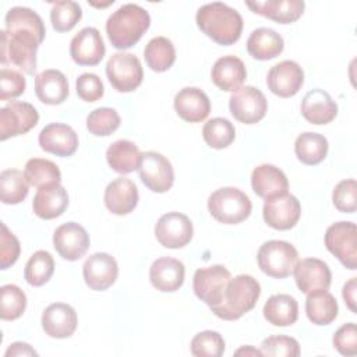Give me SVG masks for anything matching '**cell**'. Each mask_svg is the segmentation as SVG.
I'll return each instance as SVG.
<instances>
[{
	"label": "cell",
	"instance_id": "cell-37",
	"mask_svg": "<svg viewBox=\"0 0 357 357\" xmlns=\"http://www.w3.org/2000/svg\"><path fill=\"white\" fill-rule=\"evenodd\" d=\"M24 174L28 184L36 188L60 184L61 181V173L59 166L54 162L42 158L29 159L25 163Z\"/></svg>",
	"mask_w": 357,
	"mask_h": 357
},
{
	"label": "cell",
	"instance_id": "cell-51",
	"mask_svg": "<svg viewBox=\"0 0 357 357\" xmlns=\"http://www.w3.org/2000/svg\"><path fill=\"white\" fill-rule=\"evenodd\" d=\"M356 279L357 278H350L344 286H343V290H342V296H343V300L346 303V305L350 308L351 312H357V308H356V289H357V284H356Z\"/></svg>",
	"mask_w": 357,
	"mask_h": 357
},
{
	"label": "cell",
	"instance_id": "cell-3",
	"mask_svg": "<svg viewBox=\"0 0 357 357\" xmlns=\"http://www.w3.org/2000/svg\"><path fill=\"white\" fill-rule=\"evenodd\" d=\"M151 25L149 13L138 4L119 7L106 21V33L113 47L124 50L134 46Z\"/></svg>",
	"mask_w": 357,
	"mask_h": 357
},
{
	"label": "cell",
	"instance_id": "cell-24",
	"mask_svg": "<svg viewBox=\"0 0 357 357\" xmlns=\"http://www.w3.org/2000/svg\"><path fill=\"white\" fill-rule=\"evenodd\" d=\"M138 198L135 183L127 177H119L109 183L103 197L106 208L119 216L132 212L138 204Z\"/></svg>",
	"mask_w": 357,
	"mask_h": 357
},
{
	"label": "cell",
	"instance_id": "cell-44",
	"mask_svg": "<svg viewBox=\"0 0 357 357\" xmlns=\"http://www.w3.org/2000/svg\"><path fill=\"white\" fill-rule=\"evenodd\" d=\"M191 354L197 357H220L225 353V340L219 332L202 331L191 340Z\"/></svg>",
	"mask_w": 357,
	"mask_h": 357
},
{
	"label": "cell",
	"instance_id": "cell-28",
	"mask_svg": "<svg viewBox=\"0 0 357 357\" xmlns=\"http://www.w3.org/2000/svg\"><path fill=\"white\" fill-rule=\"evenodd\" d=\"M67 206L68 194L66 188L60 184H52L38 188L32 201L33 213L45 220L61 216Z\"/></svg>",
	"mask_w": 357,
	"mask_h": 357
},
{
	"label": "cell",
	"instance_id": "cell-12",
	"mask_svg": "<svg viewBox=\"0 0 357 357\" xmlns=\"http://www.w3.org/2000/svg\"><path fill=\"white\" fill-rule=\"evenodd\" d=\"M39 121L38 110L28 102L11 100L0 109V139L26 134Z\"/></svg>",
	"mask_w": 357,
	"mask_h": 357
},
{
	"label": "cell",
	"instance_id": "cell-41",
	"mask_svg": "<svg viewBox=\"0 0 357 357\" xmlns=\"http://www.w3.org/2000/svg\"><path fill=\"white\" fill-rule=\"evenodd\" d=\"M82 17V8L77 1L63 0L52 3L50 21L52 26L57 32L71 31Z\"/></svg>",
	"mask_w": 357,
	"mask_h": 357
},
{
	"label": "cell",
	"instance_id": "cell-5",
	"mask_svg": "<svg viewBox=\"0 0 357 357\" xmlns=\"http://www.w3.org/2000/svg\"><path fill=\"white\" fill-rule=\"evenodd\" d=\"M252 204L245 192L236 187H222L208 198L212 218L225 225H237L251 215Z\"/></svg>",
	"mask_w": 357,
	"mask_h": 357
},
{
	"label": "cell",
	"instance_id": "cell-6",
	"mask_svg": "<svg viewBox=\"0 0 357 357\" xmlns=\"http://www.w3.org/2000/svg\"><path fill=\"white\" fill-rule=\"evenodd\" d=\"M259 269L275 279H283L293 273L298 262V252L293 244L283 240L265 241L257 254Z\"/></svg>",
	"mask_w": 357,
	"mask_h": 357
},
{
	"label": "cell",
	"instance_id": "cell-23",
	"mask_svg": "<svg viewBox=\"0 0 357 357\" xmlns=\"http://www.w3.org/2000/svg\"><path fill=\"white\" fill-rule=\"evenodd\" d=\"M185 268L181 261L170 257H162L152 262L149 268V280L152 286L163 293H173L184 283Z\"/></svg>",
	"mask_w": 357,
	"mask_h": 357
},
{
	"label": "cell",
	"instance_id": "cell-25",
	"mask_svg": "<svg viewBox=\"0 0 357 357\" xmlns=\"http://www.w3.org/2000/svg\"><path fill=\"white\" fill-rule=\"evenodd\" d=\"M301 114L311 124H328L337 116V105L332 96L319 88L308 91L301 100Z\"/></svg>",
	"mask_w": 357,
	"mask_h": 357
},
{
	"label": "cell",
	"instance_id": "cell-15",
	"mask_svg": "<svg viewBox=\"0 0 357 357\" xmlns=\"http://www.w3.org/2000/svg\"><path fill=\"white\" fill-rule=\"evenodd\" d=\"M89 244V234L75 222L63 223L53 233V247L59 255L67 261L82 258L88 251Z\"/></svg>",
	"mask_w": 357,
	"mask_h": 357
},
{
	"label": "cell",
	"instance_id": "cell-7",
	"mask_svg": "<svg viewBox=\"0 0 357 357\" xmlns=\"http://www.w3.org/2000/svg\"><path fill=\"white\" fill-rule=\"evenodd\" d=\"M106 75L116 91L132 92L141 85L144 71L135 54L117 52L106 63Z\"/></svg>",
	"mask_w": 357,
	"mask_h": 357
},
{
	"label": "cell",
	"instance_id": "cell-49",
	"mask_svg": "<svg viewBox=\"0 0 357 357\" xmlns=\"http://www.w3.org/2000/svg\"><path fill=\"white\" fill-rule=\"evenodd\" d=\"M75 89H77V95L85 102H96L105 93L102 79L93 73L81 74L77 78Z\"/></svg>",
	"mask_w": 357,
	"mask_h": 357
},
{
	"label": "cell",
	"instance_id": "cell-36",
	"mask_svg": "<svg viewBox=\"0 0 357 357\" xmlns=\"http://www.w3.org/2000/svg\"><path fill=\"white\" fill-rule=\"evenodd\" d=\"M144 57L152 71L163 73L174 64L176 50L170 39L165 36H156L146 43Z\"/></svg>",
	"mask_w": 357,
	"mask_h": 357
},
{
	"label": "cell",
	"instance_id": "cell-26",
	"mask_svg": "<svg viewBox=\"0 0 357 357\" xmlns=\"http://www.w3.org/2000/svg\"><path fill=\"white\" fill-rule=\"evenodd\" d=\"M245 6L252 13L269 18L278 24H291L297 21L305 8L301 0H266V1H245Z\"/></svg>",
	"mask_w": 357,
	"mask_h": 357
},
{
	"label": "cell",
	"instance_id": "cell-42",
	"mask_svg": "<svg viewBox=\"0 0 357 357\" xmlns=\"http://www.w3.org/2000/svg\"><path fill=\"white\" fill-rule=\"evenodd\" d=\"M0 317L4 321L18 319L26 308V296L17 284H4L0 289Z\"/></svg>",
	"mask_w": 357,
	"mask_h": 357
},
{
	"label": "cell",
	"instance_id": "cell-13",
	"mask_svg": "<svg viewBox=\"0 0 357 357\" xmlns=\"http://www.w3.org/2000/svg\"><path fill=\"white\" fill-rule=\"evenodd\" d=\"M194 234L192 222L180 212H167L159 218L155 226L156 240L166 248H181L187 245Z\"/></svg>",
	"mask_w": 357,
	"mask_h": 357
},
{
	"label": "cell",
	"instance_id": "cell-45",
	"mask_svg": "<svg viewBox=\"0 0 357 357\" xmlns=\"http://www.w3.org/2000/svg\"><path fill=\"white\" fill-rule=\"evenodd\" d=\"M261 353L268 357H297L300 356V344L290 336H268L261 343Z\"/></svg>",
	"mask_w": 357,
	"mask_h": 357
},
{
	"label": "cell",
	"instance_id": "cell-40",
	"mask_svg": "<svg viewBox=\"0 0 357 357\" xmlns=\"http://www.w3.org/2000/svg\"><path fill=\"white\" fill-rule=\"evenodd\" d=\"M202 137L206 145H209L211 148L223 149L234 141L236 128L227 119L215 117L204 124Z\"/></svg>",
	"mask_w": 357,
	"mask_h": 357
},
{
	"label": "cell",
	"instance_id": "cell-21",
	"mask_svg": "<svg viewBox=\"0 0 357 357\" xmlns=\"http://www.w3.org/2000/svg\"><path fill=\"white\" fill-rule=\"evenodd\" d=\"M78 325L75 310L66 303H53L42 314V328L45 333L54 339L70 337Z\"/></svg>",
	"mask_w": 357,
	"mask_h": 357
},
{
	"label": "cell",
	"instance_id": "cell-19",
	"mask_svg": "<svg viewBox=\"0 0 357 357\" xmlns=\"http://www.w3.org/2000/svg\"><path fill=\"white\" fill-rule=\"evenodd\" d=\"M293 273L297 287L304 294L328 290L332 282V273L328 264L318 258H304L298 261Z\"/></svg>",
	"mask_w": 357,
	"mask_h": 357
},
{
	"label": "cell",
	"instance_id": "cell-47",
	"mask_svg": "<svg viewBox=\"0 0 357 357\" xmlns=\"http://www.w3.org/2000/svg\"><path fill=\"white\" fill-rule=\"evenodd\" d=\"M25 78L24 75L13 68L3 67L0 71V100H8L18 98L25 92Z\"/></svg>",
	"mask_w": 357,
	"mask_h": 357
},
{
	"label": "cell",
	"instance_id": "cell-31",
	"mask_svg": "<svg viewBox=\"0 0 357 357\" xmlns=\"http://www.w3.org/2000/svg\"><path fill=\"white\" fill-rule=\"evenodd\" d=\"M283 38L271 28H257L247 39V52L257 60H271L283 52Z\"/></svg>",
	"mask_w": 357,
	"mask_h": 357
},
{
	"label": "cell",
	"instance_id": "cell-46",
	"mask_svg": "<svg viewBox=\"0 0 357 357\" xmlns=\"http://www.w3.org/2000/svg\"><path fill=\"white\" fill-rule=\"evenodd\" d=\"M332 201L337 211L354 213L357 209V183L354 178L342 180L332 192Z\"/></svg>",
	"mask_w": 357,
	"mask_h": 357
},
{
	"label": "cell",
	"instance_id": "cell-2",
	"mask_svg": "<svg viewBox=\"0 0 357 357\" xmlns=\"http://www.w3.org/2000/svg\"><path fill=\"white\" fill-rule=\"evenodd\" d=\"M195 21L198 28L208 38L222 46L236 43L243 32V18L240 13L222 1L201 6L197 11Z\"/></svg>",
	"mask_w": 357,
	"mask_h": 357
},
{
	"label": "cell",
	"instance_id": "cell-53",
	"mask_svg": "<svg viewBox=\"0 0 357 357\" xmlns=\"http://www.w3.org/2000/svg\"><path fill=\"white\" fill-rule=\"evenodd\" d=\"M234 354L236 356H262L261 350H257L252 346H244V347L236 350Z\"/></svg>",
	"mask_w": 357,
	"mask_h": 357
},
{
	"label": "cell",
	"instance_id": "cell-38",
	"mask_svg": "<svg viewBox=\"0 0 357 357\" xmlns=\"http://www.w3.org/2000/svg\"><path fill=\"white\" fill-rule=\"evenodd\" d=\"M29 192L25 174L17 169H6L0 174V199L6 205L22 202Z\"/></svg>",
	"mask_w": 357,
	"mask_h": 357
},
{
	"label": "cell",
	"instance_id": "cell-32",
	"mask_svg": "<svg viewBox=\"0 0 357 357\" xmlns=\"http://www.w3.org/2000/svg\"><path fill=\"white\" fill-rule=\"evenodd\" d=\"M264 318L275 326H290L298 318L297 300L290 294H273L264 305Z\"/></svg>",
	"mask_w": 357,
	"mask_h": 357
},
{
	"label": "cell",
	"instance_id": "cell-22",
	"mask_svg": "<svg viewBox=\"0 0 357 357\" xmlns=\"http://www.w3.org/2000/svg\"><path fill=\"white\" fill-rule=\"evenodd\" d=\"M174 110L184 121L199 123L209 116L211 102L202 89L185 86L174 96Z\"/></svg>",
	"mask_w": 357,
	"mask_h": 357
},
{
	"label": "cell",
	"instance_id": "cell-20",
	"mask_svg": "<svg viewBox=\"0 0 357 357\" xmlns=\"http://www.w3.org/2000/svg\"><path fill=\"white\" fill-rule=\"evenodd\" d=\"M38 141L45 152L61 158L71 156L78 149L77 132L63 123H50L43 127L39 132Z\"/></svg>",
	"mask_w": 357,
	"mask_h": 357
},
{
	"label": "cell",
	"instance_id": "cell-16",
	"mask_svg": "<svg viewBox=\"0 0 357 357\" xmlns=\"http://www.w3.org/2000/svg\"><path fill=\"white\" fill-rule=\"evenodd\" d=\"M304 84V71L298 63L283 60L271 67L266 75L269 91L280 98L294 96Z\"/></svg>",
	"mask_w": 357,
	"mask_h": 357
},
{
	"label": "cell",
	"instance_id": "cell-52",
	"mask_svg": "<svg viewBox=\"0 0 357 357\" xmlns=\"http://www.w3.org/2000/svg\"><path fill=\"white\" fill-rule=\"evenodd\" d=\"M6 357H14V356H38L36 350H33L28 343L24 342H15L13 344H10V347L6 350L4 353Z\"/></svg>",
	"mask_w": 357,
	"mask_h": 357
},
{
	"label": "cell",
	"instance_id": "cell-4",
	"mask_svg": "<svg viewBox=\"0 0 357 357\" xmlns=\"http://www.w3.org/2000/svg\"><path fill=\"white\" fill-rule=\"evenodd\" d=\"M261 296V286L251 275H238L227 283L222 301L211 307V311L220 319L236 321L251 311Z\"/></svg>",
	"mask_w": 357,
	"mask_h": 357
},
{
	"label": "cell",
	"instance_id": "cell-18",
	"mask_svg": "<svg viewBox=\"0 0 357 357\" xmlns=\"http://www.w3.org/2000/svg\"><path fill=\"white\" fill-rule=\"evenodd\" d=\"M82 275L89 289L103 291L116 282L119 275V266L116 259L110 254L95 252L84 262Z\"/></svg>",
	"mask_w": 357,
	"mask_h": 357
},
{
	"label": "cell",
	"instance_id": "cell-9",
	"mask_svg": "<svg viewBox=\"0 0 357 357\" xmlns=\"http://www.w3.org/2000/svg\"><path fill=\"white\" fill-rule=\"evenodd\" d=\"M230 279V271L223 265L199 268L194 273L192 289L195 296L211 308L222 301Z\"/></svg>",
	"mask_w": 357,
	"mask_h": 357
},
{
	"label": "cell",
	"instance_id": "cell-27",
	"mask_svg": "<svg viewBox=\"0 0 357 357\" xmlns=\"http://www.w3.org/2000/svg\"><path fill=\"white\" fill-rule=\"evenodd\" d=\"M251 187L258 197L266 199L286 194L289 190V181L279 167L264 163L252 170Z\"/></svg>",
	"mask_w": 357,
	"mask_h": 357
},
{
	"label": "cell",
	"instance_id": "cell-34",
	"mask_svg": "<svg viewBox=\"0 0 357 357\" xmlns=\"http://www.w3.org/2000/svg\"><path fill=\"white\" fill-rule=\"evenodd\" d=\"M141 152L138 146L128 139L114 141L106 151L107 165L120 174H128L138 169Z\"/></svg>",
	"mask_w": 357,
	"mask_h": 357
},
{
	"label": "cell",
	"instance_id": "cell-17",
	"mask_svg": "<svg viewBox=\"0 0 357 357\" xmlns=\"http://www.w3.org/2000/svg\"><path fill=\"white\" fill-rule=\"evenodd\" d=\"M105 53L102 35L93 26L82 28L70 42V56L78 66H96Z\"/></svg>",
	"mask_w": 357,
	"mask_h": 357
},
{
	"label": "cell",
	"instance_id": "cell-48",
	"mask_svg": "<svg viewBox=\"0 0 357 357\" xmlns=\"http://www.w3.org/2000/svg\"><path fill=\"white\" fill-rule=\"evenodd\" d=\"M21 245L18 238L7 229L4 223H1L0 233V266L1 269H7L14 265L20 257Z\"/></svg>",
	"mask_w": 357,
	"mask_h": 357
},
{
	"label": "cell",
	"instance_id": "cell-30",
	"mask_svg": "<svg viewBox=\"0 0 357 357\" xmlns=\"http://www.w3.org/2000/svg\"><path fill=\"white\" fill-rule=\"evenodd\" d=\"M67 77L59 70H45L35 77V93L45 105H60L68 96Z\"/></svg>",
	"mask_w": 357,
	"mask_h": 357
},
{
	"label": "cell",
	"instance_id": "cell-1",
	"mask_svg": "<svg viewBox=\"0 0 357 357\" xmlns=\"http://www.w3.org/2000/svg\"><path fill=\"white\" fill-rule=\"evenodd\" d=\"M46 35L38 13L28 7H13L6 14V29L0 32V61L26 74L36 71V50Z\"/></svg>",
	"mask_w": 357,
	"mask_h": 357
},
{
	"label": "cell",
	"instance_id": "cell-50",
	"mask_svg": "<svg viewBox=\"0 0 357 357\" xmlns=\"http://www.w3.org/2000/svg\"><path fill=\"white\" fill-rule=\"evenodd\" d=\"M333 346L343 356H356L357 353V328L354 322L342 325L333 335Z\"/></svg>",
	"mask_w": 357,
	"mask_h": 357
},
{
	"label": "cell",
	"instance_id": "cell-8",
	"mask_svg": "<svg viewBox=\"0 0 357 357\" xmlns=\"http://www.w3.org/2000/svg\"><path fill=\"white\" fill-rule=\"evenodd\" d=\"M325 245L343 266L357 268V227L353 222H336L326 229Z\"/></svg>",
	"mask_w": 357,
	"mask_h": 357
},
{
	"label": "cell",
	"instance_id": "cell-10",
	"mask_svg": "<svg viewBox=\"0 0 357 357\" xmlns=\"http://www.w3.org/2000/svg\"><path fill=\"white\" fill-rule=\"evenodd\" d=\"M229 109L237 121L243 124H255L265 117L268 100L258 88L245 85L230 95Z\"/></svg>",
	"mask_w": 357,
	"mask_h": 357
},
{
	"label": "cell",
	"instance_id": "cell-35",
	"mask_svg": "<svg viewBox=\"0 0 357 357\" xmlns=\"http://www.w3.org/2000/svg\"><path fill=\"white\" fill-rule=\"evenodd\" d=\"M328 139L318 132L305 131L296 138L294 152L297 159L308 166L321 163L328 155Z\"/></svg>",
	"mask_w": 357,
	"mask_h": 357
},
{
	"label": "cell",
	"instance_id": "cell-33",
	"mask_svg": "<svg viewBox=\"0 0 357 357\" xmlns=\"http://www.w3.org/2000/svg\"><path fill=\"white\" fill-rule=\"evenodd\" d=\"M337 301L328 290H318L307 294L305 314L314 325H329L337 317Z\"/></svg>",
	"mask_w": 357,
	"mask_h": 357
},
{
	"label": "cell",
	"instance_id": "cell-29",
	"mask_svg": "<svg viewBox=\"0 0 357 357\" xmlns=\"http://www.w3.org/2000/svg\"><path fill=\"white\" fill-rule=\"evenodd\" d=\"M211 78L219 89L225 92H234L245 81L247 70L241 59L227 54L215 61Z\"/></svg>",
	"mask_w": 357,
	"mask_h": 357
},
{
	"label": "cell",
	"instance_id": "cell-43",
	"mask_svg": "<svg viewBox=\"0 0 357 357\" xmlns=\"http://www.w3.org/2000/svg\"><path fill=\"white\" fill-rule=\"evenodd\" d=\"M120 127V116L112 107H98L86 117V128L96 137H107Z\"/></svg>",
	"mask_w": 357,
	"mask_h": 357
},
{
	"label": "cell",
	"instance_id": "cell-14",
	"mask_svg": "<svg viewBox=\"0 0 357 357\" xmlns=\"http://www.w3.org/2000/svg\"><path fill=\"white\" fill-rule=\"evenodd\" d=\"M262 215L269 227L275 230H289L297 225L301 215V205L294 195L286 192L266 198Z\"/></svg>",
	"mask_w": 357,
	"mask_h": 357
},
{
	"label": "cell",
	"instance_id": "cell-39",
	"mask_svg": "<svg viewBox=\"0 0 357 357\" xmlns=\"http://www.w3.org/2000/svg\"><path fill=\"white\" fill-rule=\"evenodd\" d=\"M54 272V261L49 251L39 250L31 255L25 265L24 278L28 284L39 287L47 283Z\"/></svg>",
	"mask_w": 357,
	"mask_h": 357
},
{
	"label": "cell",
	"instance_id": "cell-11",
	"mask_svg": "<svg viewBox=\"0 0 357 357\" xmlns=\"http://www.w3.org/2000/svg\"><path fill=\"white\" fill-rule=\"evenodd\" d=\"M138 173L145 184L153 192H166L174 183V170L170 160L159 152L148 151L141 153Z\"/></svg>",
	"mask_w": 357,
	"mask_h": 357
}]
</instances>
